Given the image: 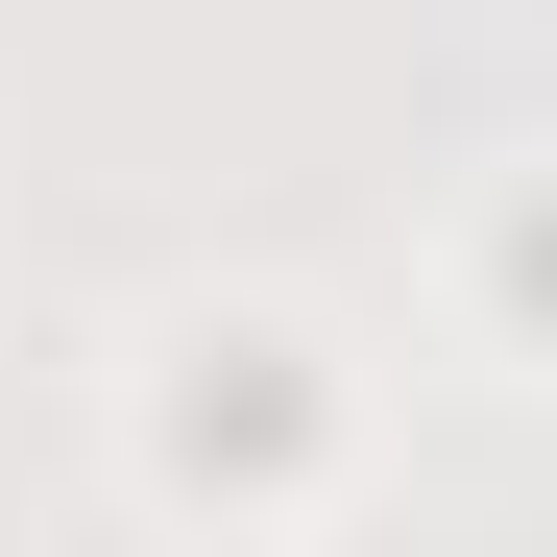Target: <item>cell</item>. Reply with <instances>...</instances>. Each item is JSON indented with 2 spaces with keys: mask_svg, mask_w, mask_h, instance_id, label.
<instances>
[{
  "mask_svg": "<svg viewBox=\"0 0 557 557\" xmlns=\"http://www.w3.org/2000/svg\"><path fill=\"white\" fill-rule=\"evenodd\" d=\"M509 267H533V315H509V339L557 363V170H533V195H509Z\"/></svg>",
  "mask_w": 557,
  "mask_h": 557,
  "instance_id": "6da1fadb",
  "label": "cell"
}]
</instances>
